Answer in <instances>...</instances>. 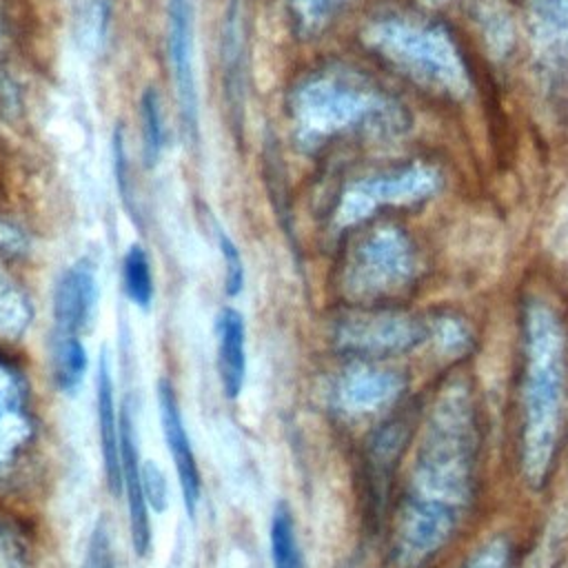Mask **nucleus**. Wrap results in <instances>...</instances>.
Segmentation results:
<instances>
[{"instance_id":"f257e3e1","label":"nucleus","mask_w":568,"mask_h":568,"mask_svg":"<svg viewBox=\"0 0 568 568\" xmlns=\"http://www.w3.org/2000/svg\"><path fill=\"white\" fill-rule=\"evenodd\" d=\"M288 118L306 149L342 135L388 138L408 129V115L397 100L366 75L344 67L304 75L291 91Z\"/></svg>"},{"instance_id":"f03ea898","label":"nucleus","mask_w":568,"mask_h":568,"mask_svg":"<svg viewBox=\"0 0 568 568\" xmlns=\"http://www.w3.org/2000/svg\"><path fill=\"white\" fill-rule=\"evenodd\" d=\"M366 47L415 84L459 100L470 91L468 69L450 33L424 18L382 16L362 33Z\"/></svg>"},{"instance_id":"7ed1b4c3","label":"nucleus","mask_w":568,"mask_h":568,"mask_svg":"<svg viewBox=\"0 0 568 568\" xmlns=\"http://www.w3.org/2000/svg\"><path fill=\"white\" fill-rule=\"evenodd\" d=\"M442 175L426 162H408L384 169L348 184L337 204V220L342 224L359 222L379 206L417 204L439 191Z\"/></svg>"},{"instance_id":"20e7f679","label":"nucleus","mask_w":568,"mask_h":568,"mask_svg":"<svg viewBox=\"0 0 568 568\" xmlns=\"http://www.w3.org/2000/svg\"><path fill=\"white\" fill-rule=\"evenodd\" d=\"M166 51L182 129L186 140L195 144L200 140V98L195 80L191 0H166Z\"/></svg>"},{"instance_id":"39448f33","label":"nucleus","mask_w":568,"mask_h":568,"mask_svg":"<svg viewBox=\"0 0 568 568\" xmlns=\"http://www.w3.org/2000/svg\"><path fill=\"white\" fill-rule=\"evenodd\" d=\"M98 304V275L89 260L73 262L53 291V346L82 342Z\"/></svg>"},{"instance_id":"423d86ee","label":"nucleus","mask_w":568,"mask_h":568,"mask_svg":"<svg viewBox=\"0 0 568 568\" xmlns=\"http://www.w3.org/2000/svg\"><path fill=\"white\" fill-rule=\"evenodd\" d=\"M158 406H160V422H162L166 448H169V455L173 459L175 475L180 481L182 501H184L186 513L193 517L197 501H200V493H202V477H200L195 453H193V446H191L184 419H182V410H180L175 390L169 379L158 382Z\"/></svg>"},{"instance_id":"0eeeda50","label":"nucleus","mask_w":568,"mask_h":568,"mask_svg":"<svg viewBox=\"0 0 568 568\" xmlns=\"http://www.w3.org/2000/svg\"><path fill=\"white\" fill-rule=\"evenodd\" d=\"M120 488L126 495L131 541L135 552L142 557L151 548V519L149 504L142 490V462L138 457L133 424L126 410L120 419Z\"/></svg>"},{"instance_id":"6e6552de","label":"nucleus","mask_w":568,"mask_h":568,"mask_svg":"<svg viewBox=\"0 0 568 568\" xmlns=\"http://www.w3.org/2000/svg\"><path fill=\"white\" fill-rule=\"evenodd\" d=\"M217 333V371L222 390L235 399L244 388L246 377V326L240 311L226 306L215 322Z\"/></svg>"},{"instance_id":"1a4fd4ad","label":"nucleus","mask_w":568,"mask_h":568,"mask_svg":"<svg viewBox=\"0 0 568 568\" xmlns=\"http://www.w3.org/2000/svg\"><path fill=\"white\" fill-rule=\"evenodd\" d=\"M98 424L106 484L113 493H120V422L115 415L113 377L106 353H102L98 364Z\"/></svg>"},{"instance_id":"9d476101","label":"nucleus","mask_w":568,"mask_h":568,"mask_svg":"<svg viewBox=\"0 0 568 568\" xmlns=\"http://www.w3.org/2000/svg\"><path fill=\"white\" fill-rule=\"evenodd\" d=\"M357 266H364V273L373 275L377 282L402 280L410 266L406 237L395 229H379L371 233L359 248Z\"/></svg>"},{"instance_id":"9b49d317","label":"nucleus","mask_w":568,"mask_h":568,"mask_svg":"<svg viewBox=\"0 0 568 568\" xmlns=\"http://www.w3.org/2000/svg\"><path fill=\"white\" fill-rule=\"evenodd\" d=\"M244 47H242V13L240 0H229L226 18L222 27V64H224V87L231 109H242V87H244Z\"/></svg>"},{"instance_id":"f8f14e48","label":"nucleus","mask_w":568,"mask_h":568,"mask_svg":"<svg viewBox=\"0 0 568 568\" xmlns=\"http://www.w3.org/2000/svg\"><path fill=\"white\" fill-rule=\"evenodd\" d=\"M268 546L273 568H306L304 552L295 530V519L284 501L275 504L273 508L268 526Z\"/></svg>"},{"instance_id":"ddd939ff","label":"nucleus","mask_w":568,"mask_h":568,"mask_svg":"<svg viewBox=\"0 0 568 568\" xmlns=\"http://www.w3.org/2000/svg\"><path fill=\"white\" fill-rule=\"evenodd\" d=\"M530 13L544 47L568 58V0H530Z\"/></svg>"},{"instance_id":"4468645a","label":"nucleus","mask_w":568,"mask_h":568,"mask_svg":"<svg viewBox=\"0 0 568 568\" xmlns=\"http://www.w3.org/2000/svg\"><path fill=\"white\" fill-rule=\"evenodd\" d=\"M122 288L135 306H140V308L151 306L153 295H155L153 271H151L146 251L138 244H133L122 257Z\"/></svg>"},{"instance_id":"2eb2a0df","label":"nucleus","mask_w":568,"mask_h":568,"mask_svg":"<svg viewBox=\"0 0 568 568\" xmlns=\"http://www.w3.org/2000/svg\"><path fill=\"white\" fill-rule=\"evenodd\" d=\"M140 120H142V142H144V158L149 164H155L164 149V115L162 102L153 89H146L140 98Z\"/></svg>"},{"instance_id":"dca6fc26","label":"nucleus","mask_w":568,"mask_h":568,"mask_svg":"<svg viewBox=\"0 0 568 568\" xmlns=\"http://www.w3.org/2000/svg\"><path fill=\"white\" fill-rule=\"evenodd\" d=\"M348 0H288L291 20L300 36H315Z\"/></svg>"},{"instance_id":"f3484780","label":"nucleus","mask_w":568,"mask_h":568,"mask_svg":"<svg viewBox=\"0 0 568 568\" xmlns=\"http://www.w3.org/2000/svg\"><path fill=\"white\" fill-rule=\"evenodd\" d=\"M217 246L224 262V291L229 297H235L244 288V262L237 244L220 229L217 231Z\"/></svg>"},{"instance_id":"a211bd4d","label":"nucleus","mask_w":568,"mask_h":568,"mask_svg":"<svg viewBox=\"0 0 568 568\" xmlns=\"http://www.w3.org/2000/svg\"><path fill=\"white\" fill-rule=\"evenodd\" d=\"M113 171H115V184L120 191V197L126 209L133 211V182H131V164H129V153H126V138L124 131L118 126L113 131Z\"/></svg>"},{"instance_id":"6ab92c4d","label":"nucleus","mask_w":568,"mask_h":568,"mask_svg":"<svg viewBox=\"0 0 568 568\" xmlns=\"http://www.w3.org/2000/svg\"><path fill=\"white\" fill-rule=\"evenodd\" d=\"M142 490H144L149 508H153V510H164L166 508V504H169V484L164 479V473L153 462L142 464Z\"/></svg>"},{"instance_id":"aec40b11","label":"nucleus","mask_w":568,"mask_h":568,"mask_svg":"<svg viewBox=\"0 0 568 568\" xmlns=\"http://www.w3.org/2000/svg\"><path fill=\"white\" fill-rule=\"evenodd\" d=\"M82 568H113L111 537H109V528L102 521L91 532Z\"/></svg>"},{"instance_id":"412c9836","label":"nucleus","mask_w":568,"mask_h":568,"mask_svg":"<svg viewBox=\"0 0 568 568\" xmlns=\"http://www.w3.org/2000/svg\"><path fill=\"white\" fill-rule=\"evenodd\" d=\"M27 306L20 297L18 288L7 282V277L0 273V326H20L24 322Z\"/></svg>"},{"instance_id":"4be33fe9","label":"nucleus","mask_w":568,"mask_h":568,"mask_svg":"<svg viewBox=\"0 0 568 568\" xmlns=\"http://www.w3.org/2000/svg\"><path fill=\"white\" fill-rule=\"evenodd\" d=\"M0 233H2V224H0Z\"/></svg>"}]
</instances>
